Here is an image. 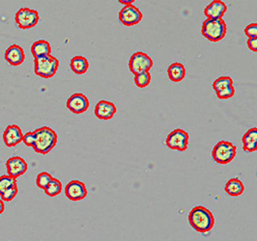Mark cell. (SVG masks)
Returning <instances> with one entry per match:
<instances>
[{
  "label": "cell",
  "mask_w": 257,
  "mask_h": 241,
  "mask_svg": "<svg viewBox=\"0 0 257 241\" xmlns=\"http://www.w3.org/2000/svg\"><path fill=\"white\" fill-rule=\"evenodd\" d=\"M116 111L117 109L113 102L102 99L96 104L94 114L100 120H110Z\"/></svg>",
  "instance_id": "13"
},
{
  "label": "cell",
  "mask_w": 257,
  "mask_h": 241,
  "mask_svg": "<svg viewBox=\"0 0 257 241\" xmlns=\"http://www.w3.org/2000/svg\"><path fill=\"white\" fill-rule=\"evenodd\" d=\"M224 191L227 195L231 197H237L243 194V192L245 191V186L244 183L238 177H233L225 183Z\"/></svg>",
  "instance_id": "19"
},
{
  "label": "cell",
  "mask_w": 257,
  "mask_h": 241,
  "mask_svg": "<svg viewBox=\"0 0 257 241\" xmlns=\"http://www.w3.org/2000/svg\"><path fill=\"white\" fill-rule=\"evenodd\" d=\"M31 53L35 58H39L42 56L51 55V47L50 43L46 40H38L33 43L31 46Z\"/></svg>",
  "instance_id": "18"
},
{
  "label": "cell",
  "mask_w": 257,
  "mask_h": 241,
  "mask_svg": "<svg viewBox=\"0 0 257 241\" xmlns=\"http://www.w3.org/2000/svg\"><path fill=\"white\" fill-rule=\"evenodd\" d=\"M248 47L249 48L252 50V51H255L257 52V38H254V39H249L248 42Z\"/></svg>",
  "instance_id": "31"
},
{
  "label": "cell",
  "mask_w": 257,
  "mask_h": 241,
  "mask_svg": "<svg viewBox=\"0 0 257 241\" xmlns=\"http://www.w3.org/2000/svg\"><path fill=\"white\" fill-rule=\"evenodd\" d=\"M227 32V26L223 18H207L201 27V34L210 42L217 43L222 41Z\"/></svg>",
  "instance_id": "3"
},
{
  "label": "cell",
  "mask_w": 257,
  "mask_h": 241,
  "mask_svg": "<svg viewBox=\"0 0 257 241\" xmlns=\"http://www.w3.org/2000/svg\"><path fill=\"white\" fill-rule=\"evenodd\" d=\"M6 169L10 177L17 178L27 171V163L20 157H13L6 161Z\"/></svg>",
  "instance_id": "12"
},
{
  "label": "cell",
  "mask_w": 257,
  "mask_h": 241,
  "mask_svg": "<svg viewBox=\"0 0 257 241\" xmlns=\"http://www.w3.org/2000/svg\"><path fill=\"white\" fill-rule=\"evenodd\" d=\"M142 19V13L135 5H127L119 13V20L125 26L138 24Z\"/></svg>",
  "instance_id": "9"
},
{
  "label": "cell",
  "mask_w": 257,
  "mask_h": 241,
  "mask_svg": "<svg viewBox=\"0 0 257 241\" xmlns=\"http://www.w3.org/2000/svg\"><path fill=\"white\" fill-rule=\"evenodd\" d=\"M22 141L27 147H32L34 146L35 143V132L34 131H28L22 136Z\"/></svg>",
  "instance_id": "29"
},
{
  "label": "cell",
  "mask_w": 257,
  "mask_h": 241,
  "mask_svg": "<svg viewBox=\"0 0 257 241\" xmlns=\"http://www.w3.org/2000/svg\"><path fill=\"white\" fill-rule=\"evenodd\" d=\"M236 146L229 141H220L212 151V158L219 164H228L236 157Z\"/></svg>",
  "instance_id": "5"
},
{
  "label": "cell",
  "mask_w": 257,
  "mask_h": 241,
  "mask_svg": "<svg viewBox=\"0 0 257 241\" xmlns=\"http://www.w3.org/2000/svg\"><path fill=\"white\" fill-rule=\"evenodd\" d=\"M233 85V80L230 77H221L217 79L213 83V89L217 92H220L229 86Z\"/></svg>",
  "instance_id": "23"
},
{
  "label": "cell",
  "mask_w": 257,
  "mask_h": 241,
  "mask_svg": "<svg viewBox=\"0 0 257 241\" xmlns=\"http://www.w3.org/2000/svg\"><path fill=\"white\" fill-rule=\"evenodd\" d=\"M88 194L86 184L80 180L73 179L65 186V195L70 201L78 202L86 198Z\"/></svg>",
  "instance_id": "10"
},
{
  "label": "cell",
  "mask_w": 257,
  "mask_h": 241,
  "mask_svg": "<svg viewBox=\"0 0 257 241\" xmlns=\"http://www.w3.org/2000/svg\"><path fill=\"white\" fill-rule=\"evenodd\" d=\"M39 18V13L29 8H20L15 16V21L17 27L22 30L34 27L38 23Z\"/></svg>",
  "instance_id": "6"
},
{
  "label": "cell",
  "mask_w": 257,
  "mask_h": 241,
  "mask_svg": "<svg viewBox=\"0 0 257 241\" xmlns=\"http://www.w3.org/2000/svg\"><path fill=\"white\" fill-rule=\"evenodd\" d=\"M22 132L18 126L11 125L8 126L3 133V141L9 148L15 147L22 141Z\"/></svg>",
  "instance_id": "15"
},
{
  "label": "cell",
  "mask_w": 257,
  "mask_h": 241,
  "mask_svg": "<svg viewBox=\"0 0 257 241\" xmlns=\"http://www.w3.org/2000/svg\"><path fill=\"white\" fill-rule=\"evenodd\" d=\"M4 58L8 64L16 67L21 65L24 62L25 54L21 47L17 45H12L6 49Z\"/></svg>",
  "instance_id": "14"
},
{
  "label": "cell",
  "mask_w": 257,
  "mask_h": 241,
  "mask_svg": "<svg viewBox=\"0 0 257 241\" xmlns=\"http://www.w3.org/2000/svg\"><path fill=\"white\" fill-rule=\"evenodd\" d=\"M153 67V60L146 53L138 51L134 53L129 61V69L133 75L149 72Z\"/></svg>",
  "instance_id": "7"
},
{
  "label": "cell",
  "mask_w": 257,
  "mask_h": 241,
  "mask_svg": "<svg viewBox=\"0 0 257 241\" xmlns=\"http://www.w3.org/2000/svg\"><path fill=\"white\" fill-rule=\"evenodd\" d=\"M119 3H121V4H124L125 6H127V5H131L134 1L133 0H131V1H124V0H120V1H118Z\"/></svg>",
  "instance_id": "33"
},
{
  "label": "cell",
  "mask_w": 257,
  "mask_h": 241,
  "mask_svg": "<svg viewBox=\"0 0 257 241\" xmlns=\"http://www.w3.org/2000/svg\"><path fill=\"white\" fill-rule=\"evenodd\" d=\"M45 193L50 196V197H55L57 195H59L62 191V183L59 179L57 178H52L50 183L46 186V188L44 189Z\"/></svg>",
  "instance_id": "22"
},
{
  "label": "cell",
  "mask_w": 257,
  "mask_h": 241,
  "mask_svg": "<svg viewBox=\"0 0 257 241\" xmlns=\"http://www.w3.org/2000/svg\"><path fill=\"white\" fill-rule=\"evenodd\" d=\"M70 68L75 74L84 75L89 68V62L84 56H75L70 61Z\"/></svg>",
  "instance_id": "21"
},
{
  "label": "cell",
  "mask_w": 257,
  "mask_h": 241,
  "mask_svg": "<svg viewBox=\"0 0 257 241\" xmlns=\"http://www.w3.org/2000/svg\"><path fill=\"white\" fill-rule=\"evenodd\" d=\"M17 185V179L9 175H3L0 177V195L8 188Z\"/></svg>",
  "instance_id": "25"
},
{
  "label": "cell",
  "mask_w": 257,
  "mask_h": 241,
  "mask_svg": "<svg viewBox=\"0 0 257 241\" xmlns=\"http://www.w3.org/2000/svg\"><path fill=\"white\" fill-rule=\"evenodd\" d=\"M52 176L48 172H42L40 173L36 177V184L39 188L45 189L46 186L50 183V181L52 179Z\"/></svg>",
  "instance_id": "26"
},
{
  "label": "cell",
  "mask_w": 257,
  "mask_h": 241,
  "mask_svg": "<svg viewBox=\"0 0 257 241\" xmlns=\"http://www.w3.org/2000/svg\"><path fill=\"white\" fill-rule=\"evenodd\" d=\"M226 10L227 7L224 2L222 0H214L205 8L204 15L209 19H218L223 16Z\"/></svg>",
  "instance_id": "16"
},
{
  "label": "cell",
  "mask_w": 257,
  "mask_h": 241,
  "mask_svg": "<svg viewBox=\"0 0 257 241\" xmlns=\"http://www.w3.org/2000/svg\"><path fill=\"white\" fill-rule=\"evenodd\" d=\"M168 75H169V79L172 82H175V83L181 82L185 79L186 69H185L183 64L176 62V63H173L169 67Z\"/></svg>",
  "instance_id": "20"
},
{
  "label": "cell",
  "mask_w": 257,
  "mask_h": 241,
  "mask_svg": "<svg viewBox=\"0 0 257 241\" xmlns=\"http://www.w3.org/2000/svg\"><path fill=\"white\" fill-rule=\"evenodd\" d=\"M66 106L74 114H83L89 107V99L86 95L76 93L67 99Z\"/></svg>",
  "instance_id": "11"
},
{
  "label": "cell",
  "mask_w": 257,
  "mask_h": 241,
  "mask_svg": "<svg viewBox=\"0 0 257 241\" xmlns=\"http://www.w3.org/2000/svg\"><path fill=\"white\" fill-rule=\"evenodd\" d=\"M217 96L220 99H228L230 97H232L235 95V88L232 86H229L220 92H217Z\"/></svg>",
  "instance_id": "28"
},
{
  "label": "cell",
  "mask_w": 257,
  "mask_h": 241,
  "mask_svg": "<svg viewBox=\"0 0 257 241\" xmlns=\"http://www.w3.org/2000/svg\"><path fill=\"white\" fill-rule=\"evenodd\" d=\"M35 143L33 146L34 151L40 155L49 154L57 143L56 132L48 127H42L34 130Z\"/></svg>",
  "instance_id": "2"
},
{
  "label": "cell",
  "mask_w": 257,
  "mask_h": 241,
  "mask_svg": "<svg viewBox=\"0 0 257 241\" xmlns=\"http://www.w3.org/2000/svg\"><path fill=\"white\" fill-rule=\"evenodd\" d=\"M188 139L189 137L187 131L181 129H176L168 135L166 144L171 150L184 152L188 149Z\"/></svg>",
  "instance_id": "8"
},
{
  "label": "cell",
  "mask_w": 257,
  "mask_h": 241,
  "mask_svg": "<svg viewBox=\"0 0 257 241\" xmlns=\"http://www.w3.org/2000/svg\"><path fill=\"white\" fill-rule=\"evenodd\" d=\"M245 34L249 39L257 38V23H251L245 28Z\"/></svg>",
  "instance_id": "30"
},
{
  "label": "cell",
  "mask_w": 257,
  "mask_h": 241,
  "mask_svg": "<svg viewBox=\"0 0 257 241\" xmlns=\"http://www.w3.org/2000/svg\"><path fill=\"white\" fill-rule=\"evenodd\" d=\"M151 82V75L149 72H143L135 76V83L138 88H145Z\"/></svg>",
  "instance_id": "24"
},
{
  "label": "cell",
  "mask_w": 257,
  "mask_h": 241,
  "mask_svg": "<svg viewBox=\"0 0 257 241\" xmlns=\"http://www.w3.org/2000/svg\"><path fill=\"white\" fill-rule=\"evenodd\" d=\"M243 149L246 153H254L257 149V129H249L243 136Z\"/></svg>",
  "instance_id": "17"
},
{
  "label": "cell",
  "mask_w": 257,
  "mask_h": 241,
  "mask_svg": "<svg viewBox=\"0 0 257 241\" xmlns=\"http://www.w3.org/2000/svg\"><path fill=\"white\" fill-rule=\"evenodd\" d=\"M4 209H5V207H4V202L0 199V215L4 212Z\"/></svg>",
  "instance_id": "32"
},
{
  "label": "cell",
  "mask_w": 257,
  "mask_h": 241,
  "mask_svg": "<svg viewBox=\"0 0 257 241\" xmlns=\"http://www.w3.org/2000/svg\"><path fill=\"white\" fill-rule=\"evenodd\" d=\"M189 225L200 234L209 233L215 225V218L212 212L203 206L193 208L188 216Z\"/></svg>",
  "instance_id": "1"
},
{
  "label": "cell",
  "mask_w": 257,
  "mask_h": 241,
  "mask_svg": "<svg viewBox=\"0 0 257 241\" xmlns=\"http://www.w3.org/2000/svg\"><path fill=\"white\" fill-rule=\"evenodd\" d=\"M59 67V61L51 55L34 59V73L36 76L48 80L52 78Z\"/></svg>",
  "instance_id": "4"
},
{
  "label": "cell",
  "mask_w": 257,
  "mask_h": 241,
  "mask_svg": "<svg viewBox=\"0 0 257 241\" xmlns=\"http://www.w3.org/2000/svg\"><path fill=\"white\" fill-rule=\"evenodd\" d=\"M17 192H18V189H17V185H14L10 188H8L7 190H5L0 196H1V200L3 202H11L17 195Z\"/></svg>",
  "instance_id": "27"
}]
</instances>
